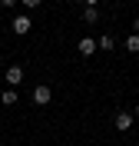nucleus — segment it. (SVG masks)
<instances>
[{
    "label": "nucleus",
    "mask_w": 139,
    "mask_h": 146,
    "mask_svg": "<svg viewBox=\"0 0 139 146\" xmlns=\"http://www.w3.org/2000/svg\"><path fill=\"white\" fill-rule=\"evenodd\" d=\"M99 46H103V50H113V46H116V40H113V36H99Z\"/></svg>",
    "instance_id": "9"
},
{
    "label": "nucleus",
    "mask_w": 139,
    "mask_h": 146,
    "mask_svg": "<svg viewBox=\"0 0 139 146\" xmlns=\"http://www.w3.org/2000/svg\"><path fill=\"white\" fill-rule=\"evenodd\" d=\"M83 3L86 7H99V0H83Z\"/></svg>",
    "instance_id": "12"
},
{
    "label": "nucleus",
    "mask_w": 139,
    "mask_h": 146,
    "mask_svg": "<svg viewBox=\"0 0 139 146\" xmlns=\"http://www.w3.org/2000/svg\"><path fill=\"white\" fill-rule=\"evenodd\" d=\"M83 20H86V23H96V20H99V10H96V7H86L83 10Z\"/></svg>",
    "instance_id": "7"
},
{
    "label": "nucleus",
    "mask_w": 139,
    "mask_h": 146,
    "mask_svg": "<svg viewBox=\"0 0 139 146\" xmlns=\"http://www.w3.org/2000/svg\"><path fill=\"white\" fill-rule=\"evenodd\" d=\"M132 30H136V33H139V17H136V20H132Z\"/></svg>",
    "instance_id": "13"
},
{
    "label": "nucleus",
    "mask_w": 139,
    "mask_h": 146,
    "mask_svg": "<svg viewBox=\"0 0 139 146\" xmlns=\"http://www.w3.org/2000/svg\"><path fill=\"white\" fill-rule=\"evenodd\" d=\"M20 3H23V7H27V10H37L40 3H43V0H20Z\"/></svg>",
    "instance_id": "10"
},
{
    "label": "nucleus",
    "mask_w": 139,
    "mask_h": 146,
    "mask_svg": "<svg viewBox=\"0 0 139 146\" xmlns=\"http://www.w3.org/2000/svg\"><path fill=\"white\" fill-rule=\"evenodd\" d=\"M10 27H13V33H17V36H27V33H30V27H33V20H30L27 13H17Z\"/></svg>",
    "instance_id": "1"
},
{
    "label": "nucleus",
    "mask_w": 139,
    "mask_h": 146,
    "mask_svg": "<svg viewBox=\"0 0 139 146\" xmlns=\"http://www.w3.org/2000/svg\"><path fill=\"white\" fill-rule=\"evenodd\" d=\"M0 7H17V0H0Z\"/></svg>",
    "instance_id": "11"
},
{
    "label": "nucleus",
    "mask_w": 139,
    "mask_h": 146,
    "mask_svg": "<svg viewBox=\"0 0 139 146\" xmlns=\"http://www.w3.org/2000/svg\"><path fill=\"white\" fill-rule=\"evenodd\" d=\"M0 100H3V106H13V103H17V90H13V86H10V90H3V96H0Z\"/></svg>",
    "instance_id": "6"
},
{
    "label": "nucleus",
    "mask_w": 139,
    "mask_h": 146,
    "mask_svg": "<svg viewBox=\"0 0 139 146\" xmlns=\"http://www.w3.org/2000/svg\"><path fill=\"white\" fill-rule=\"evenodd\" d=\"M50 100H53V90L40 83L37 90H33V103H37V106H46V103H50Z\"/></svg>",
    "instance_id": "2"
},
{
    "label": "nucleus",
    "mask_w": 139,
    "mask_h": 146,
    "mask_svg": "<svg viewBox=\"0 0 139 146\" xmlns=\"http://www.w3.org/2000/svg\"><path fill=\"white\" fill-rule=\"evenodd\" d=\"M136 116H139V103H136Z\"/></svg>",
    "instance_id": "14"
},
{
    "label": "nucleus",
    "mask_w": 139,
    "mask_h": 146,
    "mask_svg": "<svg viewBox=\"0 0 139 146\" xmlns=\"http://www.w3.org/2000/svg\"><path fill=\"white\" fill-rule=\"evenodd\" d=\"M76 50H80V56H93L96 53V40H93V36H83V40L76 43Z\"/></svg>",
    "instance_id": "5"
},
{
    "label": "nucleus",
    "mask_w": 139,
    "mask_h": 146,
    "mask_svg": "<svg viewBox=\"0 0 139 146\" xmlns=\"http://www.w3.org/2000/svg\"><path fill=\"white\" fill-rule=\"evenodd\" d=\"M7 83H10V86H13V90H17L20 83H23V66H20V63L7 66Z\"/></svg>",
    "instance_id": "3"
},
{
    "label": "nucleus",
    "mask_w": 139,
    "mask_h": 146,
    "mask_svg": "<svg viewBox=\"0 0 139 146\" xmlns=\"http://www.w3.org/2000/svg\"><path fill=\"white\" fill-rule=\"evenodd\" d=\"M126 50H129V53H139V33L126 36Z\"/></svg>",
    "instance_id": "8"
},
{
    "label": "nucleus",
    "mask_w": 139,
    "mask_h": 146,
    "mask_svg": "<svg viewBox=\"0 0 139 146\" xmlns=\"http://www.w3.org/2000/svg\"><path fill=\"white\" fill-rule=\"evenodd\" d=\"M132 119H136V116H132V113H126V110H123V113H116V119H113V126L119 129V133H126V129L132 126Z\"/></svg>",
    "instance_id": "4"
}]
</instances>
